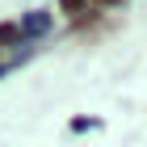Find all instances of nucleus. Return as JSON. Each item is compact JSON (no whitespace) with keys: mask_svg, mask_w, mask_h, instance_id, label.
Segmentation results:
<instances>
[{"mask_svg":"<svg viewBox=\"0 0 147 147\" xmlns=\"http://www.w3.org/2000/svg\"><path fill=\"white\" fill-rule=\"evenodd\" d=\"M59 4H63V13H80L84 9V0H59Z\"/></svg>","mask_w":147,"mask_h":147,"instance_id":"nucleus-1","label":"nucleus"},{"mask_svg":"<svg viewBox=\"0 0 147 147\" xmlns=\"http://www.w3.org/2000/svg\"><path fill=\"white\" fill-rule=\"evenodd\" d=\"M105 4H113V0H105Z\"/></svg>","mask_w":147,"mask_h":147,"instance_id":"nucleus-2","label":"nucleus"}]
</instances>
